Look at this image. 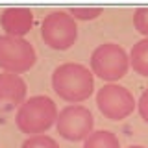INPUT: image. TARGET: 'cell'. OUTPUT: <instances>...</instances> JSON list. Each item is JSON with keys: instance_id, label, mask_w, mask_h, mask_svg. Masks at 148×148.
<instances>
[{"instance_id": "obj_7", "label": "cell", "mask_w": 148, "mask_h": 148, "mask_svg": "<svg viewBox=\"0 0 148 148\" xmlns=\"http://www.w3.org/2000/svg\"><path fill=\"white\" fill-rule=\"evenodd\" d=\"M96 106L100 113L109 120H124L133 113L137 102L126 87L108 83L96 92Z\"/></svg>"}, {"instance_id": "obj_5", "label": "cell", "mask_w": 148, "mask_h": 148, "mask_svg": "<svg viewBox=\"0 0 148 148\" xmlns=\"http://www.w3.org/2000/svg\"><path fill=\"white\" fill-rule=\"evenodd\" d=\"M41 39L52 50H69L78 39L76 21L69 11H52L41 24Z\"/></svg>"}, {"instance_id": "obj_10", "label": "cell", "mask_w": 148, "mask_h": 148, "mask_svg": "<svg viewBox=\"0 0 148 148\" xmlns=\"http://www.w3.org/2000/svg\"><path fill=\"white\" fill-rule=\"evenodd\" d=\"M130 67L137 74L148 78V39H141L130 50Z\"/></svg>"}, {"instance_id": "obj_14", "label": "cell", "mask_w": 148, "mask_h": 148, "mask_svg": "<svg viewBox=\"0 0 148 148\" xmlns=\"http://www.w3.org/2000/svg\"><path fill=\"white\" fill-rule=\"evenodd\" d=\"M69 13H71L74 21H92V18L100 17L102 9L100 8H72Z\"/></svg>"}, {"instance_id": "obj_2", "label": "cell", "mask_w": 148, "mask_h": 148, "mask_svg": "<svg viewBox=\"0 0 148 148\" xmlns=\"http://www.w3.org/2000/svg\"><path fill=\"white\" fill-rule=\"evenodd\" d=\"M58 108L54 100L46 95H35L24 100L17 111V128L26 135H43L58 120Z\"/></svg>"}, {"instance_id": "obj_4", "label": "cell", "mask_w": 148, "mask_h": 148, "mask_svg": "<svg viewBox=\"0 0 148 148\" xmlns=\"http://www.w3.org/2000/svg\"><path fill=\"white\" fill-rule=\"evenodd\" d=\"M37 61L35 48L24 37L0 35V69L9 74L28 72Z\"/></svg>"}, {"instance_id": "obj_15", "label": "cell", "mask_w": 148, "mask_h": 148, "mask_svg": "<svg viewBox=\"0 0 148 148\" xmlns=\"http://www.w3.org/2000/svg\"><path fill=\"white\" fill-rule=\"evenodd\" d=\"M137 109H139L141 119L148 124V89L141 95V98H139V102H137Z\"/></svg>"}, {"instance_id": "obj_1", "label": "cell", "mask_w": 148, "mask_h": 148, "mask_svg": "<svg viewBox=\"0 0 148 148\" xmlns=\"http://www.w3.org/2000/svg\"><path fill=\"white\" fill-rule=\"evenodd\" d=\"M52 89L65 102L80 104L95 91V74L85 65L63 63L52 72Z\"/></svg>"}, {"instance_id": "obj_16", "label": "cell", "mask_w": 148, "mask_h": 148, "mask_svg": "<svg viewBox=\"0 0 148 148\" xmlns=\"http://www.w3.org/2000/svg\"><path fill=\"white\" fill-rule=\"evenodd\" d=\"M128 148H146V146H141V145H133V146H128Z\"/></svg>"}, {"instance_id": "obj_12", "label": "cell", "mask_w": 148, "mask_h": 148, "mask_svg": "<svg viewBox=\"0 0 148 148\" xmlns=\"http://www.w3.org/2000/svg\"><path fill=\"white\" fill-rule=\"evenodd\" d=\"M22 148H59V145L56 143V139L48 135H32L22 143Z\"/></svg>"}, {"instance_id": "obj_3", "label": "cell", "mask_w": 148, "mask_h": 148, "mask_svg": "<svg viewBox=\"0 0 148 148\" xmlns=\"http://www.w3.org/2000/svg\"><path fill=\"white\" fill-rule=\"evenodd\" d=\"M130 69V56L117 43L98 45L91 54V72L106 82H117L126 76Z\"/></svg>"}, {"instance_id": "obj_6", "label": "cell", "mask_w": 148, "mask_h": 148, "mask_svg": "<svg viewBox=\"0 0 148 148\" xmlns=\"http://www.w3.org/2000/svg\"><path fill=\"white\" fill-rule=\"evenodd\" d=\"M92 128H95V117L85 106L80 104H71L63 108L56 120L58 133L71 143L85 141L92 133Z\"/></svg>"}, {"instance_id": "obj_11", "label": "cell", "mask_w": 148, "mask_h": 148, "mask_svg": "<svg viewBox=\"0 0 148 148\" xmlns=\"http://www.w3.org/2000/svg\"><path fill=\"white\" fill-rule=\"evenodd\" d=\"M83 148H120V141L113 132L98 130L83 141Z\"/></svg>"}, {"instance_id": "obj_13", "label": "cell", "mask_w": 148, "mask_h": 148, "mask_svg": "<svg viewBox=\"0 0 148 148\" xmlns=\"http://www.w3.org/2000/svg\"><path fill=\"white\" fill-rule=\"evenodd\" d=\"M133 26L141 35L148 39V8H139L133 13Z\"/></svg>"}, {"instance_id": "obj_9", "label": "cell", "mask_w": 148, "mask_h": 148, "mask_svg": "<svg viewBox=\"0 0 148 148\" xmlns=\"http://www.w3.org/2000/svg\"><path fill=\"white\" fill-rule=\"evenodd\" d=\"M0 26L11 37H24L34 26V13L28 8H8L2 11Z\"/></svg>"}, {"instance_id": "obj_8", "label": "cell", "mask_w": 148, "mask_h": 148, "mask_svg": "<svg viewBox=\"0 0 148 148\" xmlns=\"http://www.w3.org/2000/svg\"><path fill=\"white\" fill-rule=\"evenodd\" d=\"M26 82L18 74H0V111H11L21 108L26 98Z\"/></svg>"}]
</instances>
